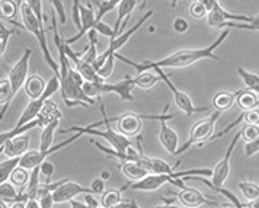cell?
<instances>
[{
  "instance_id": "obj_3",
  "label": "cell",
  "mask_w": 259,
  "mask_h": 208,
  "mask_svg": "<svg viewBox=\"0 0 259 208\" xmlns=\"http://www.w3.org/2000/svg\"><path fill=\"white\" fill-rule=\"evenodd\" d=\"M21 16H22V21H24V26L34 35L38 41V44L41 47V51L44 54V60L47 61V64L51 67V70L56 73V76L60 77V66L59 63L53 58L50 50H48L47 44V36H46V29H44V21H39L36 18V15L32 12V9L29 8V5L26 2L21 3Z\"/></svg>"
},
{
  "instance_id": "obj_38",
  "label": "cell",
  "mask_w": 259,
  "mask_h": 208,
  "mask_svg": "<svg viewBox=\"0 0 259 208\" xmlns=\"http://www.w3.org/2000/svg\"><path fill=\"white\" fill-rule=\"evenodd\" d=\"M189 13H191V16L192 18H195V19H201V18H204V16H207L208 15V11H207V8L200 3V2H197V0H194L192 3H191V6H189Z\"/></svg>"
},
{
  "instance_id": "obj_20",
  "label": "cell",
  "mask_w": 259,
  "mask_h": 208,
  "mask_svg": "<svg viewBox=\"0 0 259 208\" xmlns=\"http://www.w3.org/2000/svg\"><path fill=\"white\" fill-rule=\"evenodd\" d=\"M48 122H50V119H48L47 116L39 114L36 119H34L32 122H29V124H26V126H22V127H13L12 130H9V131H2V133H0V149L6 144L8 140L13 139V137L19 136V134H25L28 130H32V128H44Z\"/></svg>"
},
{
  "instance_id": "obj_33",
  "label": "cell",
  "mask_w": 259,
  "mask_h": 208,
  "mask_svg": "<svg viewBox=\"0 0 259 208\" xmlns=\"http://www.w3.org/2000/svg\"><path fill=\"white\" fill-rule=\"evenodd\" d=\"M122 202L121 197V189H106L102 194L101 198V204L104 208H112Z\"/></svg>"
},
{
  "instance_id": "obj_59",
  "label": "cell",
  "mask_w": 259,
  "mask_h": 208,
  "mask_svg": "<svg viewBox=\"0 0 259 208\" xmlns=\"http://www.w3.org/2000/svg\"><path fill=\"white\" fill-rule=\"evenodd\" d=\"M223 208H230V207H223Z\"/></svg>"
},
{
  "instance_id": "obj_21",
  "label": "cell",
  "mask_w": 259,
  "mask_h": 208,
  "mask_svg": "<svg viewBox=\"0 0 259 208\" xmlns=\"http://www.w3.org/2000/svg\"><path fill=\"white\" fill-rule=\"evenodd\" d=\"M24 86L25 92H26V95H28L31 99H38V98L42 96V93L46 91L47 81L44 80L41 76H38V74H32V76H29V77L26 79Z\"/></svg>"
},
{
  "instance_id": "obj_6",
  "label": "cell",
  "mask_w": 259,
  "mask_h": 208,
  "mask_svg": "<svg viewBox=\"0 0 259 208\" xmlns=\"http://www.w3.org/2000/svg\"><path fill=\"white\" fill-rule=\"evenodd\" d=\"M220 111H215L212 112L211 115L208 118H204V119H200L198 122H195V126L192 127L191 133H189V139L178 149V154H182L185 151L188 150L189 147H192L194 144H202L205 140H210L212 136V131H214V127H215V122L220 116Z\"/></svg>"
},
{
  "instance_id": "obj_10",
  "label": "cell",
  "mask_w": 259,
  "mask_h": 208,
  "mask_svg": "<svg viewBox=\"0 0 259 208\" xmlns=\"http://www.w3.org/2000/svg\"><path fill=\"white\" fill-rule=\"evenodd\" d=\"M253 16H245V15H235L230 13L224 9L223 6L219 3V0L215 2V5L212 6V9L207 15V22L210 28H223L226 22H252Z\"/></svg>"
},
{
  "instance_id": "obj_9",
  "label": "cell",
  "mask_w": 259,
  "mask_h": 208,
  "mask_svg": "<svg viewBox=\"0 0 259 208\" xmlns=\"http://www.w3.org/2000/svg\"><path fill=\"white\" fill-rule=\"evenodd\" d=\"M153 11H149L144 16H143L142 19L139 21V22L136 23L134 26H131L128 31H125V32H122V34L119 35V36H117L115 39H111V43H109V47L106 48V51L102 54V56H98V60H96V63L94 64V69L98 71L99 70V67L105 63V60L108 57H111V56H115V53H118V50L121 48V47L124 46L127 41H128L130 38L133 36V34H136L140 28L143 26V23H146L152 16H153Z\"/></svg>"
},
{
  "instance_id": "obj_44",
  "label": "cell",
  "mask_w": 259,
  "mask_h": 208,
  "mask_svg": "<svg viewBox=\"0 0 259 208\" xmlns=\"http://www.w3.org/2000/svg\"><path fill=\"white\" fill-rule=\"evenodd\" d=\"M54 169H56L54 164L50 162V160H44V162L39 164V172H41V175H44L48 181H50L51 176L54 175Z\"/></svg>"
},
{
  "instance_id": "obj_34",
  "label": "cell",
  "mask_w": 259,
  "mask_h": 208,
  "mask_svg": "<svg viewBox=\"0 0 259 208\" xmlns=\"http://www.w3.org/2000/svg\"><path fill=\"white\" fill-rule=\"evenodd\" d=\"M39 166H36L34 168L32 171H31V175H29V182H28V185H26V189H25V192H26V195H28V199H31V198H34L36 199V192H38V188H39Z\"/></svg>"
},
{
  "instance_id": "obj_17",
  "label": "cell",
  "mask_w": 259,
  "mask_h": 208,
  "mask_svg": "<svg viewBox=\"0 0 259 208\" xmlns=\"http://www.w3.org/2000/svg\"><path fill=\"white\" fill-rule=\"evenodd\" d=\"M139 2L140 0H121V3L118 5V16L115 26H114V35H112L111 39H115L117 36L122 34V31L127 26L128 18L131 16V12L136 9Z\"/></svg>"
},
{
  "instance_id": "obj_36",
  "label": "cell",
  "mask_w": 259,
  "mask_h": 208,
  "mask_svg": "<svg viewBox=\"0 0 259 208\" xmlns=\"http://www.w3.org/2000/svg\"><path fill=\"white\" fill-rule=\"evenodd\" d=\"M121 3V0H105L102 3H98V13H96V23L101 22L102 18L105 16L106 13H109L111 11H114L115 8H118V5Z\"/></svg>"
},
{
  "instance_id": "obj_46",
  "label": "cell",
  "mask_w": 259,
  "mask_h": 208,
  "mask_svg": "<svg viewBox=\"0 0 259 208\" xmlns=\"http://www.w3.org/2000/svg\"><path fill=\"white\" fill-rule=\"evenodd\" d=\"M95 31L99 32V34L105 35V36H109V38H112V35H114V28H111L108 23H104L102 21L95 25Z\"/></svg>"
},
{
  "instance_id": "obj_51",
  "label": "cell",
  "mask_w": 259,
  "mask_h": 208,
  "mask_svg": "<svg viewBox=\"0 0 259 208\" xmlns=\"http://www.w3.org/2000/svg\"><path fill=\"white\" fill-rule=\"evenodd\" d=\"M70 208H89L84 202L80 201H76V199H71L70 201Z\"/></svg>"
},
{
  "instance_id": "obj_49",
  "label": "cell",
  "mask_w": 259,
  "mask_h": 208,
  "mask_svg": "<svg viewBox=\"0 0 259 208\" xmlns=\"http://www.w3.org/2000/svg\"><path fill=\"white\" fill-rule=\"evenodd\" d=\"M25 208H41L39 207V201L31 198V199H28V201L25 202Z\"/></svg>"
},
{
  "instance_id": "obj_29",
  "label": "cell",
  "mask_w": 259,
  "mask_h": 208,
  "mask_svg": "<svg viewBox=\"0 0 259 208\" xmlns=\"http://www.w3.org/2000/svg\"><path fill=\"white\" fill-rule=\"evenodd\" d=\"M29 171H26L24 168H21V166H18L15 171L11 175V178H9V181H11V184L13 186H16V188H19V192L21 194H25V189H26V185H28V182H29Z\"/></svg>"
},
{
  "instance_id": "obj_8",
  "label": "cell",
  "mask_w": 259,
  "mask_h": 208,
  "mask_svg": "<svg viewBox=\"0 0 259 208\" xmlns=\"http://www.w3.org/2000/svg\"><path fill=\"white\" fill-rule=\"evenodd\" d=\"M154 71L157 73V76L160 77V80L165 81V85L169 88V91L172 92V95H174L175 104H177L178 108L184 114L191 116L194 115V114H197V112H205V111H208V108H198V106H195L194 102H192V99L188 96V93H185L184 91L178 89L177 86L170 81V79L167 77V74L163 73V69H154Z\"/></svg>"
},
{
  "instance_id": "obj_19",
  "label": "cell",
  "mask_w": 259,
  "mask_h": 208,
  "mask_svg": "<svg viewBox=\"0 0 259 208\" xmlns=\"http://www.w3.org/2000/svg\"><path fill=\"white\" fill-rule=\"evenodd\" d=\"M159 141L162 147L169 154L177 156V151L179 149V137L174 128L169 127L166 121H160V131H159Z\"/></svg>"
},
{
  "instance_id": "obj_58",
  "label": "cell",
  "mask_w": 259,
  "mask_h": 208,
  "mask_svg": "<svg viewBox=\"0 0 259 208\" xmlns=\"http://www.w3.org/2000/svg\"><path fill=\"white\" fill-rule=\"evenodd\" d=\"M177 6V0H172V8H175Z\"/></svg>"
},
{
  "instance_id": "obj_14",
  "label": "cell",
  "mask_w": 259,
  "mask_h": 208,
  "mask_svg": "<svg viewBox=\"0 0 259 208\" xmlns=\"http://www.w3.org/2000/svg\"><path fill=\"white\" fill-rule=\"evenodd\" d=\"M174 178H170L169 175H160V174H149L144 176L143 179L131 184L130 186H124L122 189L130 188L131 191H146V192H153L157 191L159 188L165 185V184H172Z\"/></svg>"
},
{
  "instance_id": "obj_30",
  "label": "cell",
  "mask_w": 259,
  "mask_h": 208,
  "mask_svg": "<svg viewBox=\"0 0 259 208\" xmlns=\"http://www.w3.org/2000/svg\"><path fill=\"white\" fill-rule=\"evenodd\" d=\"M237 74L240 76V79L243 80V83L246 85V88L249 91H252L253 93H256L259 96V76L255 73H250L243 67H237Z\"/></svg>"
},
{
  "instance_id": "obj_7",
  "label": "cell",
  "mask_w": 259,
  "mask_h": 208,
  "mask_svg": "<svg viewBox=\"0 0 259 208\" xmlns=\"http://www.w3.org/2000/svg\"><path fill=\"white\" fill-rule=\"evenodd\" d=\"M80 137H82L80 133H74V136H71L70 139H67L66 141L60 143V144L53 146V147L48 149V150L26 151L24 156L21 157V160H19V166L26 169V171H32L34 168L39 166L44 160H47V157L50 154H53V153H56V151H59L61 150V149H64V147H67V146H70L71 143H74L76 140H79Z\"/></svg>"
},
{
  "instance_id": "obj_24",
  "label": "cell",
  "mask_w": 259,
  "mask_h": 208,
  "mask_svg": "<svg viewBox=\"0 0 259 208\" xmlns=\"http://www.w3.org/2000/svg\"><path fill=\"white\" fill-rule=\"evenodd\" d=\"M236 104L242 108V111H249V109H253V108H258V95L253 93L252 91H239L236 92Z\"/></svg>"
},
{
  "instance_id": "obj_16",
  "label": "cell",
  "mask_w": 259,
  "mask_h": 208,
  "mask_svg": "<svg viewBox=\"0 0 259 208\" xmlns=\"http://www.w3.org/2000/svg\"><path fill=\"white\" fill-rule=\"evenodd\" d=\"M178 199L185 208H197L201 207V205H205V204L207 205H212V207L219 205V202L208 199L201 191L194 189V188H184V189H181V192L178 194Z\"/></svg>"
},
{
  "instance_id": "obj_22",
  "label": "cell",
  "mask_w": 259,
  "mask_h": 208,
  "mask_svg": "<svg viewBox=\"0 0 259 208\" xmlns=\"http://www.w3.org/2000/svg\"><path fill=\"white\" fill-rule=\"evenodd\" d=\"M119 169H121V172H122V175L127 179L134 181V182L140 181L144 176H147V175L150 174L149 169H146L144 166L136 162H122L119 164Z\"/></svg>"
},
{
  "instance_id": "obj_45",
  "label": "cell",
  "mask_w": 259,
  "mask_h": 208,
  "mask_svg": "<svg viewBox=\"0 0 259 208\" xmlns=\"http://www.w3.org/2000/svg\"><path fill=\"white\" fill-rule=\"evenodd\" d=\"M174 29L177 31L178 34H185L189 29V23L185 18H177L174 21Z\"/></svg>"
},
{
  "instance_id": "obj_40",
  "label": "cell",
  "mask_w": 259,
  "mask_h": 208,
  "mask_svg": "<svg viewBox=\"0 0 259 208\" xmlns=\"http://www.w3.org/2000/svg\"><path fill=\"white\" fill-rule=\"evenodd\" d=\"M12 34L13 29H9L3 23H0V56H3V53H5V50L8 47V43H9V38H11Z\"/></svg>"
},
{
  "instance_id": "obj_55",
  "label": "cell",
  "mask_w": 259,
  "mask_h": 208,
  "mask_svg": "<svg viewBox=\"0 0 259 208\" xmlns=\"http://www.w3.org/2000/svg\"><path fill=\"white\" fill-rule=\"evenodd\" d=\"M128 208H140V207L137 205L136 199H133V201H130V202H128Z\"/></svg>"
},
{
  "instance_id": "obj_37",
  "label": "cell",
  "mask_w": 259,
  "mask_h": 208,
  "mask_svg": "<svg viewBox=\"0 0 259 208\" xmlns=\"http://www.w3.org/2000/svg\"><path fill=\"white\" fill-rule=\"evenodd\" d=\"M114 64H115V56H111V57H108L105 60V63L99 67L98 70V74H99V77H102L104 80L108 79V77H111V74H112V71H114Z\"/></svg>"
},
{
  "instance_id": "obj_39",
  "label": "cell",
  "mask_w": 259,
  "mask_h": 208,
  "mask_svg": "<svg viewBox=\"0 0 259 208\" xmlns=\"http://www.w3.org/2000/svg\"><path fill=\"white\" fill-rule=\"evenodd\" d=\"M211 189H214L215 192H219V194H222L224 198H227L232 204H233V207L235 208H246L240 201H239V198L236 197L235 194L232 192V191H229V189H226V188H211Z\"/></svg>"
},
{
  "instance_id": "obj_32",
  "label": "cell",
  "mask_w": 259,
  "mask_h": 208,
  "mask_svg": "<svg viewBox=\"0 0 259 208\" xmlns=\"http://www.w3.org/2000/svg\"><path fill=\"white\" fill-rule=\"evenodd\" d=\"M19 160L21 157H13L8 159L6 162H0V185L9 181L13 171L19 166Z\"/></svg>"
},
{
  "instance_id": "obj_31",
  "label": "cell",
  "mask_w": 259,
  "mask_h": 208,
  "mask_svg": "<svg viewBox=\"0 0 259 208\" xmlns=\"http://www.w3.org/2000/svg\"><path fill=\"white\" fill-rule=\"evenodd\" d=\"M157 81H160V77L150 71H143L137 74V77H134L136 86L140 89H152Z\"/></svg>"
},
{
  "instance_id": "obj_1",
  "label": "cell",
  "mask_w": 259,
  "mask_h": 208,
  "mask_svg": "<svg viewBox=\"0 0 259 208\" xmlns=\"http://www.w3.org/2000/svg\"><path fill=\"white\" fill-rule=\"evenodd\" d=\"M230 35V29H224L223 34L220 35L211 46L202 47V48H197V50H181L177 51L167 57L162 58V60H157V61H143V63H136L130 58L121 56L119 53H115V58H118L119 61L128 64L131 67L137 70L139 73L143 71H149V70L154 69H182V67H189L192 64H195L197 61L201 60H207V58H211V60H220L215 54V50L223 44L226 41V38Z\"/></svg>"
},
{
  "instance_id": "obj_27",
  "label": "cell",
  "mask_w": 259,
  "mask_h": 208,
  "mask_svg": "<svg viewBox=\"0 0 259 208\" xmlns=\"http://www.w3.org/2000/svg\"><path fill=\"white\" fill-rule=\"evenodd\" d=\"M15 98L12 95V89H11V81L9 79H2L0 80V105H3L2 111H0V119L5 116L8 108L11 106V102Z\"/></svg>"
},
{
  "instance_id": "obj_11",
  "label": "cell",
  "mask_w": 259,
  "mask_h": 208,
  "mask_svg": "<svg viewBox=\"0 0 259 208\" xmlns=\"http://www.w3.org/2000/svg\"><path fill=\"white\" fill-rule=\"evenodd\" d=\"M31 54H32V51L29 48H26L24 56L18 60V63L9 71V77L8 79L11 81V89H12L13 96L21 91V88L24 86L25 81L28 79V67H29Z\"/></svg>"
},
{
  "instance_id": "obj_13",
  "label": "cell",
  "mask_w": 259,
  "mask_h": 208,
  "mask_svg": "<svg viewBox=\"0 0 259 208\" xmlns=\"http://www.w3.org/2000/svg\"><path fill=\"white\" fill-rule=\"evenodd\" d=\"M136 86L134 83V77H130L127 76L125 79H122L121 81L117 83H98V92L99 95H104V93H115L118 95V98H121L122 101H133L134 96H133V88Z\"/></svg>"
},
{
  "instance_id": "obj_52",
  "label": "cell",
  "mask_w": 259,
  "mask_h": 208,
  "mask_svg": "<svg viewBox=\"0 0 259 208\" xmlns=\"http://www.w3.org/2000/svg\"><path fill=\"white\" fill-rule=\"evenodd\" d=\"M246 208H259V198H256V199H252V201H249L246 205H245Z\"/></svg>"
},
{
  "instance_id": "obj_43",
  "label": "cell",
  "mask_w": 259,
  "mask_h": 208,
  "mask_svg": "<svg viewBox=\"0 0 259 208\" xmlns=\"http://www.w3.org/2000/svg\"><path fill=\"white\" fill-rule=\"evenodd\" d=\"M50 2H51V5H53L54 12L60 16V23L66 22L67 18H66V12H64V5H63V2H61V0H50Z\"/></svg>"
},
{
  "instance_id": "obj_35",
  "label": "cell",
  "mask_w": 259,
  "mask_h": 208,
  "mask_svg": "<svg viewBox=\"0 0 259 208\" xmlns=\"http://www.w3.org/2000/svg\"><path fill=\"white\" fill-rule=\"evenodd\" d=\"M239 189L242 192L243 198H246L247 201L256 199L259 198V185L252 182V181H242L239 182Z\"/></svg>"
},
{
  "instance_id": "obj_23",
  "label": "cell",
  "mask_w": 259,
  "mask_h": 208,
  "mask_svg": "<svg viewBox=\"0 0 259 208\" xmlns=\"http://www.w3.org/2000/svg\"><path fill=\"white\" fill-rule=\"evenodd\" d=\"M60 124V118H56L53 121H50L46 127L42 128V133H41V140H39V149L38 150H48L53 147V143H54V134L57 131Z\"/></svg>"
},
{
  "instance_id": "obj_18",
  "label": "cell",
  "mask_w": 259,
  "mask_h": 208,
  "mask_svg": "<svg viewBox=\"0 0 259 208\" xmlns=\"http://www.w3.org/2000/svg\"><path fill=\"white\" fill-rule=\"evenodd\" d=\"M29 143H31V137L28 134H19L6 141V144L3 146V154H6L9 159L22 157L29 149Z\"/></svg>"
},
{
  "instance_id": "obj_41",
  "label": "cell",
  "mask_w": 259,
  "mask_h": 208,
  "mask_svg": "<svg viewBox=\"0 0 259 208\" xmlns=\"http://www.w3.org/2000/svg\"><path fill=\"white\" fill-rule=\"evenodd\" d=\"M242 137L245 139V141H252V140L258 139L259 137V126H243V128L240 130Z\"/></svg>"
},
{
  "instance_id": "obj_60",
  "label": "cell",
  "mask_w": 259,
  "mask_h": 208,
  "mask_svg": "<svg viewBox=\"0 0 259 208\" xmlns=\"http://www.w3.org/2000/svg\"><path fill=\"white\" fill-rule=\"evenodd\" d=\"M0 3H2V0H0Z\"/></svg>"
},
{
  "instance_id": "obj_53",
  "label": "cell",
  "mask_w": 259,
  "mask_h": 208,
  "mask_svg": "<svg viewBox=\"0 0 259 208\" xmlns=\"http://www.w3.org/2000/svg\"><path fill=\"white\" fill-rule=\"evenodd\" d=\"M99 178H101V179H102V181H109V178H111V174H109V172H108V171H102V172H101V176H99Z\"/></svg>"
},
{
  "instance_id": "obj_57",
  "label": "cell",
  "mask_w": 259,
  "mask_h": 208,
  "mask_svg": "<svg viewBox=\"0 0 259 208\" xmlns=\"http://www.w3.org/2000/svg\"><path fill=\"white\" fill-rule=\"evenodd\" d=\"M0 208H9L8 207V202L5 199H2V198H0Z\"/></svg>"
},
{
  "instance_id": "obj_4",
  "label": "cell",
  "mask_w": 259,
  "mask_h": 208,
  "mask_svg": "<svg viewBox=\"0 0 259 208\" xmlns=\"http://www.w3.org/2000/svg\"><path fill=\"white\" fill-rule=\"evenodd\" d=\"M61 134H69V133H80V134H88V136H95V137H101L104 139L112 147L118 151H128L130 149H133L131 140L128 137L122 136L121 133H118L117 130L111 127V124H106V130H96L94 127H79V126H71L70 128L66 130H60Z\"/></svg>"
},
{
  "instance_id": "obj_47",
  "label": "cell",
  "mask_w": 259,
  "mask_h": 208,
  "mask_svg": "<svg viewBox=\"0 0 259 208\" xmlns=\"http://www.w3.org/2000/svg\"><path fill=\"white\" fill-rule=\"evenodd\" d=\"M91 189H92V194L98 195V194H104L105 191V181H102L101 178H96L92 181L91 184Z\"/></svg>"
},
{
  "instance_id": "obj_48",
  "label": "cell",
  "mask_w": 259,
  "mask_h": 208,
  "mask_svg": "<svg viewBox=\"0 0 259 208\" xmlns=\"http://www.w3.org/2000/svg\"><path fill=\"white\" fill-rule=\"evenodd\" d=\"M84 204L88 207H98V201L95 199L94 194H84Z\"/></svg>"
},
{
  "instance_id": "obj_25",
  "label": "cell",
  "mask_w": 259,
  "mask_h": 208,
  "mask_svg": "<svg viewBox=\"0 0 259 208\" xmlns=\"http://www.w3.org/2000/svg\"><path fill=\"white\" fill-rule=\"evenodd\" d=\"M16 13H18V5L13 0H2V3H0V19L2 21L13 23L15 26H22L21 23L15 21Z\"/></svg>"
},
{
  "instance_id": "obj_54",
  "label": "cell",
  "mask_w": 259,
  "mask_h": 208,
  "mask_svg": "<svg viewBox=\"0 0 259 208\" xmlns=\"http://www.w3.org/2000/svg\"><path fill=\"white\" fill-rule=\"evenodd\" d=\"M9 208H25V202H22V201H19V202H13L12 207Z\"/></svg>"
},
{
  "instance_id": "obj_5",
  "label": "cell",
  "mask_w": 259,
  "mask_h": 208,
  "mask_svg": "<svg viewBox=\"0 0 259 208\" xmlns=\"http://www.w3.org/2000/svg\"><path fill=\"white\" fill-rule=\"evenodd\" d=\"M240 137H242V133L239 131V133L235 136V139L230 141V144H229L227 150H226V153H224L223 159L217 163V166H215V168H214V171H212L211 182H210V181H207V179H204V178L197 176V175L185 176V178H182V179H184V181H191V179H192V181H200V182L205 184V185H208L210 188H222V186L226 184V181H227L229 175H230V159H232V154H233L236 144H237V141L240 140Z\"/></svg>"
},
{
  "instance_id": "obj_2",
  "label": "cell",
  "mask_w": 259,
  "mask_h": 208,
  "mask_svg": "<svg viewBox=\"0 0 259 208\" xmlns=\"http://www.w3.org/2000/svg\"><path fill=\"white\" fill-rule=\"evenodd\" d=\"M98 102L101 105V111H102V115L104 119L98 121L91 124L89 127L98 128L101 126H106V124H111V122H117V131L121 133L122 136L125 137H134V136H139L140 131L143 128V119H157V121H167V119H172L174 115H142V114H134V112H127V114H122L119 116H114V118H106L105 109H104V105L101 102V99L98 98Z\"/></svg>"
},
{
  "instance_id": "obj_26",
  "label": "cell",
  "mask_w": 259,
  "mask_h": 208,
  "mask_svg": "<svg viewBox=\"0 0 259 208\" xmlns=\"http://www.w3.org/2000/svg\"><path fill=\"white\" fill-rule=\"evenodd\" d=\"M236 102V95L232 92H219L214 95L212 98V106L220 111L224 112L227 109H230Z\"/></svg>"
},
{
  "instance_id": "obj_12",
  "label": "cell",
  "mask_w": 259,
  "mask_h": 208,
  "mask_svg": "<svg viewBox=\"0 0 259 208\" xmlns=\"http://www.w3.org/2000/svg\"><path fill=\"white\" fill-rule=\"evenodd\" d=\"M83 194H92L91 188H84L77 182H73L70 179H66L61 185L53 192V201L54 204H64V202H70L71 199L83 195Z\"/></svg>"
},
{
  "instance_id": "obj_28",
  "label": "cell",
  "mask_w": 259,
  "mask_h": 208,
  "mask_svg": "<svg viewBox=\"0 0 259 208\" xmlns=\"http://www.w3.org/2000/svg\"><path fill=\"white\" fill-rule=\"evenodd\" d=\"M175 166H170L169 163L165 162L163 159H157V157H149L147 159V169L150 171V174H160V175H170L175 172Z\"/></svg>"
},
{
  "instance_id": "obj_42",
  "label": "cell",
  "mask_w": 259,
  "mask_h": 208,
  "mask_svg": "<svg viewBox=\"0 0 259 208\" xmlns=\"http://www.w3.org/2000/svg\"><path fill=\"white\" fill-rule=\"evenodd\" d=\"M256 153H259V137L252 141H247L245 144V156L246 157H253Z\"/></svg>"
},
{
  "instance_id": "obj_15",
  "label": "cell",
  "mask_w": 259,
  "mask_h": 208,
  "mask_svg": "<svg viewBox=\"0 0 259 208\" xmlns=\"http://www.w3.org/2000/svg\"><path fill=\"white\" fill-rule=\"evenodd\" d=\"M79 13H80V28H79V32L71 36L69 39H66V44L67 46H71L74 44L76 41H79L82 38L83 35L86 32H89L91 29H95V25H96V15H95L94 8H92V2L89 0V3L86 6L80 5L79 8Z\"/></svg>"
},
{
  "instance_id": "obj_56",
  "label": "cell",
  "mask_w": 259,
  "mask_h": 208,
  "mask_svg": "<svg viewBox=\"0 0 259 208\" xmlns=\"http://www.w3.org/2000/svg\"><path fill=\"white\" fill-rule=\"evenodd\" d=\"M153 208H182V207H177L174 204H165V205H160V207H153Z\"/></svg>"
},
{
  "instance_id": "obj_50",
  "label": "cell",
  "mask_w": 259,
  "mask_h": 208,
  "mask_svg": "<svg viewBox=\"0 0 259 208\" xmlns=\"http://www.w3.org/2000/svg\"><path fill=\"white\" fill-rule=\"evenodd\" d=\"M197 2L202 3V5H204V6L207 8V11L210 12L212 9V6L215 5V2H217V0H197Z\"/></svg>"
}]
</instances>
